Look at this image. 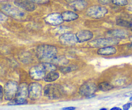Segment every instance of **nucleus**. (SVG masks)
<instances>
[{"label": "nucleus", "instance_id": "22", "mask_svg": "<svg viewBox=\"0 0 132 110\" xmlns=\"http://www.w3.org/2000/svg\"><path fill=\"white\" fill-rule=\"evenodd\" d=\"M116 24L117 25L120 26V27H126V28H131L132 27V23L128 21H126L124 20H122V19H118L116 21Z\"/></svg>", "mask_w": 132, "mask_h": 110}, {"label": "nucleus", "instance_id": "21", "mask_svg": "<svg viewBox=\"0 0 132 110\" xmlns=\"http://www.w3.org/2000/svg\"><path fill=\"white\" fill-rule=\"evenodd\" d=\"M113 88V86L108 82H103L98 85V89L102 91H108Z\"/></svg>", "mask_w": 132, "mask_h": 110}, {"label": "nucleus", "instance_id": "36", "mask_svg": "<svg viewBox=\"0 0 132 110\" xmlns=\"http://www.w3.org/2000/svg\"><path fill=\"white\" fill-rule=\"evenodd\" d=\"M100 110H107V109L106 108H102V109H101Z\"/></svg>", "mask_w": 132, "mask_h": 110}, {"label": "nucleus", "instance_id": "20", "mask_svg": "<svg viewBox=\"0 0 132 110\" xmlns=\"http://www.w3.org/2000/svg\"><path fill=\"white\" fill-rule=\"evenodd\" d=\"M52 63L53 64H56L58 66H64L68 64V61L67 59H66L63 56H59L55 57V58H53L52 60Z\"/></svg>", "mask_w": 132, "mask_h": 110}, {"label": "nucleus", "instance_id": "5", "mask_svg": "<svg viewBox=\"0 0 132 110\" xmlns=\"http://www.w3.org/2000/svg\"><path fill=\"white\" fill-rule=\"evenodd\" d=\"M108 13L106 7L99 5H94L90 7L86 11V14L94 19H101L104 18Z\"/></svg>", "mask_w": 132, "mask_h": 110}, {"label": "nucleus", "instance_id": "37", "mask_svg": "<svg viewBox=\"0 0 132 110\" xmlns=\"http://www.w3.org/2000/svg\"><path fill=\"white\" fill-rule=\"evenodd\" d=\"M129 100H130L131 101H132V97H131V98H129Z\"/></svg>", "mask_w": 132, "mask_h": 110}, {"label": "nucleus", "instance_id": "13", "mask_svg": "<svg viewBox=\"0 0 132 110\" xmlns=\"http://www.w3.org/2000/svg\"><path fill=\"white\" fill-rule=\"evenodd\" d=\"M2 10L5 12H6L7 14L12 17H14V18L22 17L24 15V14L21 11H19L18 8L14 7L13 6L10 5H6L2 7Z\"/></svg>", "mask_w": 132, "mask_h": 110}, {"label": "nucleus", "instance_id": "38", "mask_svg": "<svg viewBox=\"0 0 132 110\" xmlns=\"http://www.w3.org/2000/svg\"><path fill=\"white\" fill-rule=\"evenodd\" d=\"M131 106H132V104H131Z\"/></svg>", "mask_w": 132, "mask_h": 110}, {"label": "nucleus", "instance_id": "33", "mask_svg": "<svg viewBox=\"0 0 132 110\" xmlns=\"http://www.w3.org/2000/svg\"><path fill=\"white\" fill-rule=\"evenodd\" d=\"M110 110H122V109L120 108V107H112V108H111Z\"/></svg>", "mask_w": 132, "mask_h": 110}, {"label": "nucleus", "instance_id": "27", "mask_svg": "<svg viewBox=\"0 0 132 110\" xmlns=\"http://www.w3.org/2000/svg\"><path fill=\"white\" fill-rule=\"evenodd\" d=\"M111 0H99V3H101V5H107L109 4Z\"/></svg>", "mask_w": 132, "mask_h": 110}, {"label": "nucleus", "instance_id": "2", "mask_svg": "<svg viewBox=\"0 0 132 110\" xmlns=\"http://www.w3.org/2000/svg\"><path fill=\"white\" fill-rule=\"evenodd\" d=\"M28 97V86L26 83H22L19 86L15 98L10 102V105H21L27 103V98Z\"/></svg>", "mask_w": 132, "mask_h": 110}, {"label": "nucleus", "instance_id": "11", "mask_svg": "<svg viewBox=\"0 0 132 110\" xmlns=\"http://www.w3.org/2000/svg\"><path fill=\"white\" fill-rule=\"evenodd\" d=\"M45 22L49 24L50 25L57 26L63 23L62 16L59 13H52L50 14L45 18Z\"/></svg>", "mask_w": 132, "mask_h": 110}, {"label": "nucleus", "instance_id": "31", "mask_svg": "<svg viewBox=\"0 0 132 110\" xmlns=\"http://www.w3.org/2000/svg\"><path fill=\"white\" fill-rule=\"evenodd\" d=\"M124 97H130V96H131L132 97V91H129V92L126 93L124 95Z\"/></svg>", "mask_w": 132, "mask_h": 110}, {"label": "nucleus", "instance_id": "15", "mask_svg": "<svg viewBox=\"0 0 132 110\" xmlns=\"http://www.w3.org/2000/svg\"><path fill=\"white\" fill-rule=\"evenodd\" d=\"M97 53L100 55H114L117 53V49L113 46H106V47L100 48L97 51Z\"/></svg>", "mask_w": 132, "mask_h": 110}, {"label": "nucleus", "instance_id": "19", "mask_svg": "<svg viewBox=\"0 0 132 110\" xmlns=\"http://www.w3.org/2000/svg\"><path fill=\"white\" fill-rule=\"evenodd\" d=\"M59 78V73L55 71H53L46 73L44 80L46 82H52L57 80Z\"/></svg>", "mask_w": 132, "mask_h": 110}, {"label": "nucleus", "instance_id": "1", "mask_svg": "<svg viewBox=\"0 0 132 110\" xmlns=\"http://www.w3.org/2000/svg\"><path fill=\"white\" fill-rule=\"evenodd\" d=\"M57 53V48L53 45H41L36 48V54L39 59L48 61L55 58Z\"/></svg>", "mask_w": 132, "mask_h": 110}, {"label": "nucleus", "instance_id": "17", "mask_svg": "<svg viewBox=\"0 0 132 110\" xmlns=\"http://www.w3.org/2000/svg\"><path fill=\"white\" fill-rule=\"evenodd\" d=\"M88 6V3L85 0H75L71 3V7L76 11H82Z\"/></svg>", "mask_w": 132, "mask_h": 110}, {"label": "nucleus", "instance_id": "12", "mask_svg": "<svg viewBox=\"0 0 132 110\" xmlns=\"http://www.w3.org/2000/svg\"><path fill=\"white\" fill-rule=\"evenodd\" d=\"M14 3L18 7L21 8L28 12H32L36 9L35 4L28 0H15Z\"/></svg>", "mask_w": 132, "mask_h": 110}, {"label": "nucleus", "instance_id": "18", "mask_svg": "<svg viewBox=\"0 0 132 110\" xmlns=\"http://www.w3.org/2000/svg\"><path fill=\"white\" fill-rule=\"evenodd\" d=\"M109 34L111 36V38L114 39H123L128 36V32L124 30H114L108 32Z\"/></svg>", "mask_w": 132, "mask_h": 110}, {"label": "nucleus", "instance_id": "10", "mask_svg": "<svg viewBox=\"0 0 132 110\" xmlns=\"http://www.w3.org/2000/svg\"><path fill=\"white\" fill-rule=\"evenodd\" d=\"M60 43L67 46H72L79 43L76 34L72 33H66L59 37Z\"/></svg>", "mask_w": 132, "mask_h": 110}, {"label": "nucleus", "instance_id": "32", "mask_svg": "<svg viewBox=\"0 0 132 110\" xmlns=\"http://www.w3.org/2000/svg\"><path fill=\"white\" fill-rule=\"evenodd\" d=\"M128 10L130 11H132V0L131 1L130 3H128Z\"/></svg>", "mask_w": 132, "mask_h": 110}, {"label": "nucleus", "instance_id": "6", "mask_svg": "<svg viewBox=\"0 0 132 110\" xmlns=\"http://www.w3.org/2000/svg\"><path fill=\"white\" fill-rule=\"evenodd\" d=\"M43 92L45 97L49 99H57L61 95L59 86L55 84L46 85L43 89Z\"/></svg>", "mask_w": 132, "mask_h": 110}, {"label": "nucleus", "instance_id": "26", "mask_svg": "<svg viewBox=\"0 0 132 110\" xmlns=\"http://www.w3.org/2000/svg\"><path fill=\"white\" fill-rule=\"evenodd\" d=\"M28 1L37 4H46L49 3V0H28Z\"/></svg>", "mask_w": 132, "mask_h": 110}, {"label": "nucleus", "instance_id": "28", "mask_svg": "<svg viewBox=\"0 0 132 110\" xmlns=\"http://www.w3.org/2000/svg\"><path fill=\"white\" fill-rule=\"evenodd\" d=\"M130 103H126V104H124L123 106V110H129V109L130 108Z\"/></svg>", "mask_w": 132, "mask_h": 110}, {"label": "nucleus", "instance_id": "9", "mask_svg": "<svg viewBox=\"0 0 132 110\" xmlns=\"http://www.w3.org/2000/svg\"><path fill=\"white\" fill-rule=\"evenodd\" d=\"M98 89V86L94 82H86L83 84L79 88V93L84 97H91L94 96Z\"/></svg>", "mask_w": 132, "mask_h": 110}, {"label": "nucleus", "instance_id": "23", "mask_svg": "<svg viewBox=\"0 0 132 110\" xmlns=\"http://www.w3.org/2000/svg\"><path fill=\"white\" fill-rule=\"evenodd\" d=\"M43 64L44 67H45L46 72H48V73L50 72V71H55V70H56V66L55 64H53V63H43Z\"/></svg>", "mask_w": 132, "mask_h": 110}, {"label": "nucleus", "instance_id": "30", "mask_svg": "<svg viewBox=\"0 0 132 110\" xmlns=\"http://www.w3.org/2000/svg\"><path fill=\"white\" fill-rule=\"evenodd\" d=\"M3 95H4V89L3 88L2 86H1V99H3Z\"/></svg>", "mask_w": 132, "mask_h": 110}, {"label": "nucleus", "instance_id": "35", "mask_svg": "<svg viewBox=\"0 0 132 110\" xmlns=\"http://www.w3.org/2000/svg\"><path fill=\"white\" fill-rule=\"evenodd\" d=\"M129 49H131L132 50V43H131L130 45H129Z\"/></svg>", "mask_w": 132, "mask_h": 110}, {"label": "nucleus", "instance_id": "3", "mask_svg": "<svg viewBox=\"0 0 132 110\" xmlns=\"http://www.w3.org/2000/svg\"><path fill=\"white\" fill-rule=\"evenodd\" d=\"M18 82L13 80H9L5 84L4 87V97L7 100H12L15 98L18 93Z\"/></svg>", "mask_w": 132, "mask_h": 110}, {"label": "nucleus", "instance_id": "16", "mask_svg": "<svg viewBox=\"0 0 132 110\" xmlns=\"http://www.w3.org/2000/svg\"><path fill=\"white\" fill-rule=\"evenodd\" d=\"M61 16H62L63 21H67V22L74 21L79 18V15L76 12L70 11H64L61 14Z\"/></svg>", "mask_w": 132, "mask_h": 110}, {"label": "nucleus", "instance_id": "4", "mask_svg": "<svg viewBox=\"0 0 132 110\" xmlns=\"http://www.w3.org/2000/svg\"><path fill=\"white\" fill-rule=\"evenodd\" d=\"M119 43L118 39L107 37V38H101L93 40L88 43V46L92 48H103L106 46H113L117 45Z\"/></svg>", "mask_w": 132, "mask_h": 110}, {"label": "nucleus", "instance_id": "29", "mask_svg": "<svg viewBox=\"0 0 132 110\" xmlns=\"http://www.w3.org/2000/svg\"><path fill=\"white\" fill-rule=\"evenodd\" d=\"M76 109V107H63V108L61 109V110H75Z\"/></svg>", "mask_w": 132, "mask_h": 110}, {"label": "nucleus", "instance_id": "25", "mask_svg": "<svg viewBox=\"0 0 132 110\" xmlns=\"http://www.w3.org/2000/svg\"><path fill=\"white\" fill-rule=\"evenodd\" d=\"M111 2L117 6L123 7L128 5V0H111Z\"/></svg>", "mask_w": 132, "mask_h": 110}, {"label": "nucleus", "instance_id": "34", "mask_svg": "<svg viewBox=\"0 0 132 110\" xmlns=\"http://www.w3.org/2000/svg\"><path fill=\"white\" fill-rule=\"evenodd\" d=\"M129 41H130V42H131V43H132V35H131V36H129Z\"/></svg>", "mask_w": 132, "mask_h": 110}, {"label": "nucleus", "instance_id": "24", "mask_svg": "<svg viewBox=\"0 0 132 110\" xmlns=\"http://www.w3.org/2000/svg\"><path fill=\"white\" fill-rule=\"evenodd\" d=\"M77 66L72 65V66H70L62 68L61 69V72H62L63 73H69V72H71V71H74V70H77Z\"/></svg>", "mask_w": 132, "mask_h": 110}, {"label": "nucleus", "instance_id": "14", "mask_svg": "<svg viewBox=\"0 0 132 110\" xmlns=\"http://www.w3.org/2000/svg\"><path fill=\"white\" fill-rule=\"evenodd\" d=\"M79 43H84L88 41L94 37V34L90 30H83L78 32L76 34Z\"/></svg>", "mask_w": 132, "mask_h": 110}, {"label": "nucleus", "instance_id": "7", "mask_svg": "<svg viewBox=\"0 0 132 110\" xmlns=\"http://www.w3.org/2000/svg\"><path fill=\"white\" fill-rule=\"evenodd\" d=\"M42 86L38 82H32L28 86V97L32 100H37L41 97Z\"/></svg>", "mask_w": 132, "mask_h": 110}, {"label": "nucleus", "instance_id": "8", "mask_svg": "<svg viewBox=\"0 0 132 110\" xmlns=\"http://www.w3.org/2000/svg\"><path fill=\"white\" fill-rule=\"evenodd\" d=\"M46 75V71L43 63L32 67L30 70V75L32 79L36 80L44 79Z\"/></svg>", "mask_w": 132, "mask_h": 110}]
</instances>
